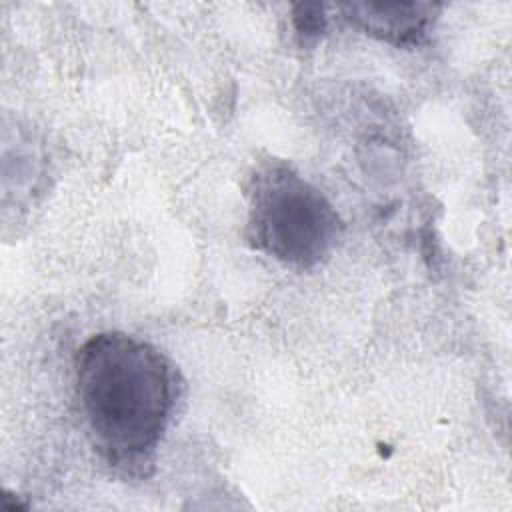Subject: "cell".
<instances>
[{
  "label": "cell",
  "mask_w": 512,
  "mask_h": 512,
  "mask_svg": "<svg viewBox=\"0 0 512 512\" xmlns=\"http://www.w3.org/2000/svg\"><path fill=\"white\" fill-rule=\"evenodd\" d=\"M248 240L266 256L312 270L336 250L344 224L326 194L286 162H268L250 178Z\"/></svg>",
  "instance_id": "2"
},
{
  "label": "cell",
  "mask_w": 512,
  "mask_h": 512,
  "mask_svg": "<svg viewBox=\"0 0 512 512\" xmlns=\"http://www.w3.org/2000/svg\"><path fill=\"white\" fill-rule=\"evenodd\" d=\"M74 388L94 450L118 470L144 474L180 396L170 358L132 334L98 332L74 356Z\"/></svg>",
  "instance_id": "1"
},
{
  "label": "cell",
  "mask_w": 512,
  "mask_h": 512,
  "mask_svg": "<svg viewBox=\"0 0 512 512\" xmlns=\"http://www.w3.org/2000/svg\"><path fill=\"white\" fill-rule=\"evenodd\" d=\"M430 2H350L340 4L344 18L358 30L394 46L418 44L440 12Z\"/></svg>",
  "instance_id": "3"
},
{
  "label": "cell",
  "mask_w": 512,
  "mask_h": 512,
  "mask_svg": "<svg viewBox=\"0 0 512 512\" xmlns=\"http://www.w3.org/2000/svg\"><path fill=\"white\" fill-rule=\"evenodd\" d=\"M326 26V16L322 14L320 4H298L294 8V28L296 34L302 38V44L308 42V38L316 40Z\"/></svg>",
  "instance_id": "4"
}]
</instances>
